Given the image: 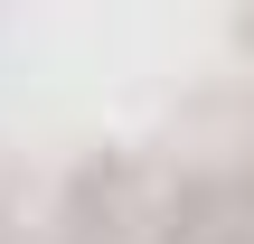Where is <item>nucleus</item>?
<instances>
[{
    "label": "nucleus",
    "mask_w": 254,
    "mask_h": 244,
    "mask_svg": "<svg viewBox=\"0 0 254 244\" xmlns=\"http://www.w3.org/2000/svg\"><path fill=\"white\" fill-rule=\"evenodd\" d=\"M207 244H254V235H245V226H226V235H207Z\"/></svg>",
    "instance_id": "f257e3e1"
}]
</instances>
